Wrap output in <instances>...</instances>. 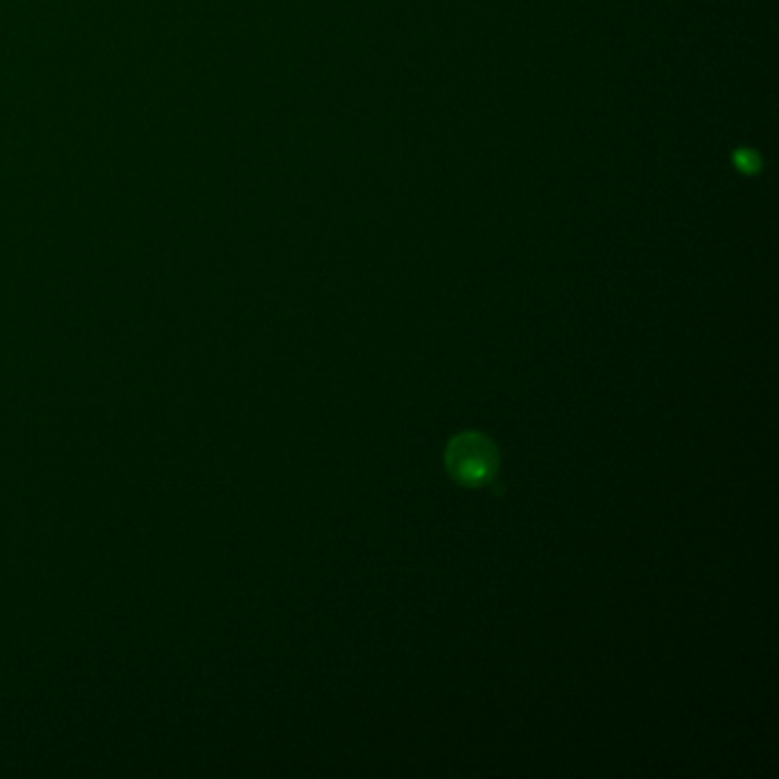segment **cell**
I'll return each instance as SVG.
<instances>
[{
  "mask_svg": "<svg viewBox=\"0 0 779 779\" xmlns=\"http://www.w3.org/2000/svg\"><path fill=\"white\" fill-rule=\"evenodd\" d=\"M446 467L457 483L483 487L492 483L499 471V451H496L494 441L480 432H464L448 446Z\"/></svg>",
  "mask_w": 779,
  "mask_h": 779,
  "instance_id": "cell-1",
  "label": "cell"
}]
</instances>
